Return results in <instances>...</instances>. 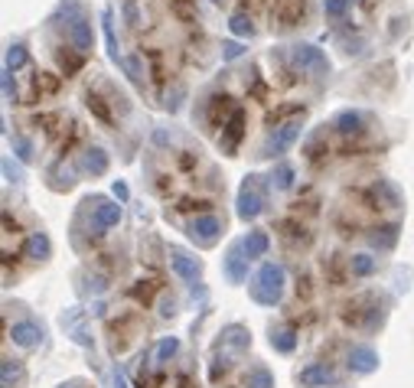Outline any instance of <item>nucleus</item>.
<instances>
[{
	"instance_id": "obj_1",
	"label": "nucleus",
	"mask_w": 414,
	"mask_h": 388,
	"mask_svg": "<svg viewBox=\"0 0 414 388\" xmlns=\"http://www.w3.org/2000/svg\"><path fill=\"white\" fill-rule=\"evenodd\" d=\"M280 290H284V268L280 264H261V271L254 274L252 297L264 307H274L280 300Z\"/></svg>"
},
{
	"instance_id": "obj_2",
	"label": "nucleus",
	"mask_w": 414,
	"mask_h": 388,
	"mask_svg": "<svg viewBox=\"0 0 414 388\" xmlns=\"http://www.w3.org/2000/svg\"><path fill=\"white\" fill-rule=\"evenodd\" d=\"M290 66H294L297 72L310 76V78H323L326 72H330V62H326V56H323L317 46H307V42H300V46H290Z\"/></svg>"
},
{
	"instance_id": "obj_3",
	"label": "nucleus",
	"mask_w": 414,
	"mask_h": 388,
	"mask_svg": "<svg viewBox=\"0 0 414 388\" xmlns=\"http://www.w3.org/2000/svg\"><path fill=\"white\" fill-rule=\"evenodd\" d=\"M261 209H264L261 177H245V183L238 189V216H242V219H258Z\"/></svg>"
},
{
	"instance_id": "obj_4",
	"label": "nucleus",
	"mask_w": 414,
	"mask_h": 388,
	"mask_svg": "<svg viewBox=\"0 0 414 388\" xmlns=\"http://www.w3.org/2000/svg\"><path fill=\"white\" fill-rule=\"evenodd\" d=\"M300 121H288V124H280L274 134L268 137V143H264V157H274V153H284L290 147V143L300 137Z\"/></svg>"
},
{
	"instance_id": "obj_5",
	"label": "nucleus",
	"mask_w": 414,
	"mask_h": 388,
	"mask_svg": "<svg viewBox=\"0 0 414 388\" xmlns=\"http://www.w3.org/2000/svg\"><path fill=\"white\" fill-rule=\"evenodd\" d=\"M242 134H245V111L235 108L232 114H228L225 127H222V137H219L222 151H225V153H235V147H238V141H242Z\"/></svg>"
},
{
	"instance_id": "obj_6",
	"label": "nucleus",
	"mask_w": 414,
	"mask_h": 388,
	"mask_svg": "<svg viewBox=\"0 0 414 388\" xmlns=\"http://www.w3.org/2000/svg\"><path fill=\"white\" fill-rule=\"evenodd\" d=\"M307 13V0H274V20L278 26H297Z\"/></svg>"
},
{
	"instance_id": "obj_7",
	"label": "nucleus",
	"mask_w": 414,
	"mask_h": 388,
	"mask_svg": "<svg viewBox=\"0 0 414 388\" xmlns=\"http://www.w3.org/2000/svg\"><path fill=\"white\" fill-rule=\"evenodd\" d=\"M300 385L304 388H326V385H336V372L330 369V365H323V363H317V365H307V369H300Z\"/></svg>"
},
{
	"instance_id": "obj_8",
	"label": "nucleus",
	"mask_w": 414,
	"mask_h": 388,
	"mask_svg": "<svg viewBox=\"0 0 414 388\" xmlns=\"http://www.w3.org/2000/svg\"><path fill=\"white\" fill-rule=\"evenodd\" d=\"M118 219H121V206H114V203H105V199H95V219H92L95 235H102L105 228L118 225Z\"/></svg>"
},
{
	"instance_id": "obj_9",
	"label": "nucleus",
	"mask_w": 414,
	"mask_h": 388,
	"mask_svg": "<svg viewBox=\"0 0 414 388\" xmlns=\"http://www.w3.org/2000/svg\"><path fill=\"white\" fill-rule=\"evenodd\" d=\"M69 36H72V46H76V52H88L92 49V42H95V36H92V23L85 17H76V20H69Z\"/></svg>"
},
{
	"instance_id": "obj_10",
	"label": "nucleus",
	"mask_w": 414,
	"mask_h": 388,
	"mask_svg": "<svg viewBox=\"0 0 414 388\" xmlns=\"http://www.w3.org/2000/svg\"><path fill=\"white\" fill-rule=\"evenodd\" d=\"M248 258L245 254V248H242V242H238L232 252H228V258H225V274H228V281H235V284H242L245 281V274H248Z\"/></svg>"
},
{
	"instance_id": "obj_11",
	"label": "nucleus",
	"mask_w": 414,
	"mask_h": 388,
	"mask_svg": "<svg viewBox=\"0 0 414 388\" xmlns=\"http://www.w3.org/2000/svg\"><path fill=\"white\" fill-rule=\"evenodd\" d=\"M365 124H369V118H365L362 111H343V114H336V121H333V127H336L343 137L349 134H362Z\"/></svg>"
},
{
	"instance_id": "obj_12",
	"label": "nucleus",
	"mask_w": 414,
	"mask_h": 388,
	"mask_svg": "<svg viewBox=\"0 0 414 388\" xmlns=\"http://www.w3.org/2000/svg\"><path fill=\"white\" fill-rule=\"evenodd\" d=\"M219 232H222V222L215 219V216H199V219L189 222V235L199 238V242H206V245H209Z\"/></svg>"
},
{
	"instance_id": "obj_13",
	"label": "nucleus",
	"mask_w": 414,
	"mask_h": 388,
	"mask_svg": "<svg viewBox=\"0 0 414 388\" xmlns=\"http://www.w3.org/2000/svg\"><path fill=\"white\" fill-rule=\"evenodd\" d=\"M349 369L355 372H375L379 369V355L369 346H353L349 349Z\"/></svg>"
},
{
	"instance_id": "obj_14",
	"label": "nucleus",
	"mask_w": 414,
	"mask_h": 388,
	"mask_svg": "<svg viewBox=\"0 0 414 388\" xmlns=\"http://www.w3.org/2000/svg\"><path fill=\"white\" fill-rule=\"evenodd\" d=\"M10 339H13L17 346H26V349H30V346H36V343L42 339V329L36 327V323L26 320V323H17V327L10 329Z\"/></svg>"
},
{
	"instance_id": "obj_15",
	"label": "nucleus",
	"mask_w": 414,
	"mask_h": 388,
	"mask_svg": "<svg viewBox=\"0 0 414 388\" xmlns=\"http://www.w3.org/2000/svg\"><path fill=\"white\" fill-rule=\"evenodd\" d=\"M170 264H173V271H177L183 281H196V278H199V264H196L189 254L179 252V248H173V252H170Z\"/></svg>"
},
{
	"instance_id": "obj_16",
	"label": "nucleus",
	"mask_w": 414,
	"mask_h": 388,
	"mask_svg": "<svg viewBox=\"0 0 414 388\" xmlns=\"http://www.w3.org/2000/svg\"><path fill=\"white\" fill-rule=\"evenodd\" d=\"M82 170L85 173H92V177H102L105 170H108V153L102 147H92V151L82 153Z\"/></svg>"
},
{
	"instance_id": "obj_17",
	"label": "nucleus",
	"mask_w": 414,
	"mask_h": 388,
	"mask_svg": "<svg viewBox=\"0 0 414 388\" xmlns=\"http://www.w3.org/2000/svg\"><path fill=\"white\" fill-rule=\"evenodd\" d=\"M0 372H4V388H23L26 372H23V365H20L17 359H4Z\"/></svg>"
},
{
	"instance_id": "obj_18",
	"label": "nucleus",
	"mask_w": 414,
	"mask_h": 388,
	"mask_svg": "<svg viewBox=\"0 0 414 388\" xmlns=\"http://www.w3.org/2000/svg\"><path fill=\"white\" fill-rule=\"evenodd\" d=\"M369 238H372V245L379 248V252H389V248H395V242H398V225H379Z\"/></svg>"
},
{
	"instance_id": "obj_19",
	"label": "nucleus",
	"mask_w": 414,
	"mask_h": 388,
	"mask_svg": "<svg viewBox=\"0 0 414 388\" xmlns=\"http://www.w3.org/2000/svg\"><path fill=\"white\" fill-rule=\"evenodd\" d=\"M242 248H245L248 258H261V254L268 252V235H264V232H248V235L242 238Z\"/></svg>"
},
{
	"instance_id": "obj_20",
	"label": "nucleus",
	"mask_w": 414,
	"mask_h": 388,
	"mask_svg": "<svg viewBox=\"0 0 414 388\" xmlns=\"http://www.w3.org/2000/svg\"><path fill=\"white\" fill-rule=\"evenodd\" d=\"M26 258H36V261L49 258V238L42 235V232H33V235H30V242H26Z\"/></svg>"
},
{
	"instance_id": "obj_21",
	"label": "nucleus",
	"mask_w": 414,
	"mask_h": 388,
	"mask_svg": "<svg viewBox=\"0 0 414 388\" xmlns=\"http://www.w3.org/2000/svg\"><path fill=\"white\" fill-rule=\"evenodd\" d=\"M62 327L76 333V336H72L76 343H82V346H92V339L85 336V329H82V317H78V310H69L66 317H62Z\"/></svg>"
},
{
	"instance_id": "obj_22",
	"label": "nucleus",
	"mask_w": 414,
	"mask_h": 388,
	"mask_svg": "<svg viewBox=\"0 0 414 388\" xmlns=\"http://www.w3.org/2000/svg\"><path fill=\"white\" fill-rule=\"evenodd\" d=\"M245 388H274V375H271L264 365H254L245 375Z\"/></svg>"
},
{
	"instance_id": "obj_23",
	"label": "nucleus",
	"mask_w": 414,
	"mask_h": 388,
	"mask_svg": "<svg viewBox=\"0 0 414 388\" xmlns=\"http://www.w3.org/2000/svg\"><path fill=\"white\" fill-rule=\"evenodd\" d=\"M102 26H105V42H108V52H111V59L118 62H124V56L118 52V40H114V26H111V10H105L102 13Z\"/></svg>"
},
{
	"instance_id": "obj_24",
	"label": "nucleus",
	"mask_w": 414,
	"mask_h": 388,
	"mask_svg": "<svg viewBox=\"0 0 414 388\" xmlns=\"http://www.w3.org/2000/svg\"><path fill=\"white\" fill-rule=\"evenodd\" d=\"M271 346L280 349V353H290L294 349V327H278L271 333Z\"/></svg>"
},
{
	"instance_id": "obj_25",
	"label": "nucleus",
	"mask_w": 414,
	"mask_h": 388,
	"mask_svg": "<svg viewBox=\"0 0 414 388\" xmlns=\"http://www.w3.org/2000/svg\"><path fill=\"white\" fill-rule=\"evenodd\" d=\"M20 66H26V46H23V42H13V46L7 49V59H4V69H7V72H17Z\"/></svg>"
},
{
	"instance_id": "obj_26",
	"label": "nucleus",
	"mask_w": 414,
	"mask_h": 388,
	"mask_svg": "<svg viewBox=\"0 0 414 388\" xmlns=\"http://www.w3.org/2000/svg\"><path fill=\"white\" fill-rule=\"evenodd\" d=\"M228 30H232L235 36H252L254 23H252V17H245V13H235V17L228 20Z\"/></svg>"
},
{
	"instance_id": "obj_27",
	"label": "nucleus",
	"mask_w": 414,
	"mask_h": 388,
	"mask_svg": "<svg viewBox=\"0 0 414 388\" xmlns=\"http://www.w3.org/2000/svg\"><path fill=\"white\" fill-rule=\"evenodd\" d=\"M372 271H375V258H372V254H355V258H353V274H355V278H369Z\"/></svg>"
},
{
	"instance_id": "obj_28",
	"label": "nucleus",
	"mask_w": 414,
	"mask_h": 388,
	"mask_svg": "<svg viewBox=\"0 0 414 388\" xmlns=\"http://www.w3.org/2000/svg\"><path fill=\"white\" fill-rule=\"evenodd\" d=\"M88 111H92L95 118H102L105 124H111V114H108V108H105V102L98 98V95H92V92H88Z\"/></svg>"
},
{
	"instance_id": "obj_29",
	"label": "nucleus",
	"mask_w": 414,
	"mask_h": 388,
	"mask_svg": "<svg viewBox=\"0 0 414 388\" xmlns=\"http://www.w3.org/2000/svg\"><path fill=\"white\" fill-rule=\"evenodd\" d=\"M271 180H274V186H278V189H288V186L294 183V170H290V167H278L274 173H271Z\"/></svg>"
},
{
	"instance_id": "obj_30",
	"label": "nucleus",
	"mask_w": 414,
	"mask_h": 388,
	"mask_svg": "<svg viewBox=\"0 0 414 388\" xmlns=\"http://www.w3.org/2000/svg\"><path fill=\"white\" fill-rule=\"evenodd\" d=\"M177 349H179V339H173V336H170V339H163L160 346L153 349V355H157V363H163V359H170V355L177 353Z\"/></svg>"
},
{
	"instance_id": "obj_31",
	"label": "nucleus",
	"mask_w": 414,
	"mask_h": 388,
	"mask_svg": "<svg viewBox=\"0 0 414 388\" xmlns=\"http://www.w3.org/2000/svg\"><path fill=\"white\" fill-rule=\"evenodd\" d=\"M346 7H349V0H323V10H326V17H333V20L343 17Z\"/></svg>"
},
{
	"instance_id": "obj_32",
	"label": "nucleus",
	"mask_w": 414,
	"mask_h": 388,
	"mask_svg": "<svg viewBox=\"0 0 414 388\" xmlns=\"http://www.w3.org/2000/svg\"><path fill=\"white\" fill-rule=\"evenodd\" d=\"M13 151H17L20 160H30L33 157V143L26 141V137H13Z\"/></svg>"
},
{
	"instance_id": "obj_33",
	"label": "nucleus",
	"mask_w": 414,
	"mask_h": 388,
	"mask_svg": "<svg viewBox=\"0 0 414 388\" xmlns=\"http://www.w3.org/2000/svg\"><path fill=\"white\" fill-rule=\"evenodd\" d=\"M124 17L131 26H141V13H137V4L134 0H124Z\"/></svg>"
},
{
	"instance_id": "obj_34",
	"label": "nucleus",
	"mask_w": 414,
	"mask_h": 388,
	"mask_svg": "<svg viewBox=\"0 0 414 388\" xmlns=\"http://www.w3.org/2000/svg\"><path fill=\"white\" fill-rule=\"evenodd\" d=\"M222 49H225V59H238V56H242V42H225V46H222Z\"/></svg>"
},
{
	"instance_id": "obj_35",
	"label": "nucleus",
	"mask_w": 414,
	"mask_h": 388,
	"mask_svg": "<svg viewBox=\"0 0 414 388\" xmlns=\"http://www.w3.org/2000/svg\"><path fill=\"white\" fill-rule=\"evenodd\" d=\"M4 173H7L10 180H23V173H20V170L13 167V163H10V160H4Z\"/></svg>"
},
{
	"instance_id": "obj_36",
	"label": "nucleus",
	"mask_w": 414,
	"mask_h": 388,
	"mask_svg": "<svg viewBox=\"0 0 414 388\" xmlns=\"http://www.w3.org/2000/svg\"><path fill=\"white\" fill-rule=\"evenodd\" d=\"M114 196H118L121 203H124V199H127V186L124 183H114Z\"/></svg>"
},
{
	"instance_id": "obj_37",
	"label": "nucleus",
	"mask_w": 414,
	"mask_h": 388,
	"mask_svg": "<svg viewBox=\"0 0 414 388\" xmlns=\"http://www.w3.org/2000/svg\"><path fill=\"white\" fill-rule=\"evenodd\" d=\"M114 388H127V382H124V372H121V369H114Z\"/></svg>"
},
{
	"instance_id": "obj_38",
	"label": "nucleus",
	"mask_w": 414,
	"mask_h": 388,
	"mask_svg": "<svg viewBox=\"0 0 414 388\" xmlns=\"http://www.w3.org/2000/svg\"><path fill=\"white\" fill-rule=\"evenodd\" d=\"M59 388H82L78 382H69V385H59Z\"/></svg>"
}]
</instances>
